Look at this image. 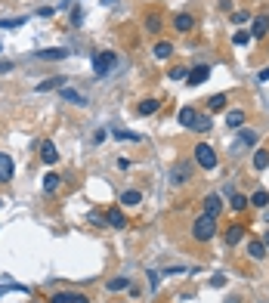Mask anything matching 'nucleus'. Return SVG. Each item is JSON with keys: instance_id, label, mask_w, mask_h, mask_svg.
Returning <instances> with one entry per match:
<instances>
[{"instance_id": "1", "label": "nucleus", "mask_w": 269, "mask_h": 303, "mask_svg": "<svg viewBox=\"0 0 269 303\" xmlns=\"http://www.w3.org/2000/svg\"><path fill=\"white\" fill-rule=\"evenodd\" d=\"M214 235H217V217L201 214L195 223H192V238H195V241H211Z\"/></svg>"}, {"instance_id": "2", "label": "nucleus", "mask_w": 269, "mask_h": 303, "mask_svg": "<svg viewBox=\"0 0 269 303\" xmlns=\"http://www.w3.org/2000/svg\"><path fill=\"white\" fill-rule=\"evenodd\" d=\"M114 68H118V53L105 50V53H96V56H93V71L99 74V78H105V74H111Z\"/></svg>"}, {"instance_id": "3", "label": "nucleus", "mask_w": 269, "mask_h": 303, "mask_svg": "<svg viewBox=\"0 0 269 303\" xmlns=\"http://www.w3.org/2000/svg\"><path fill=\"white\" fill-rule=\"evenodd\" d=\"M195 161H198L201 170H214L217 167V152L207 142H201V145H195Z\"/></svg>"}, {"instance_id": "4", "label": "nucleus", "mask_w": 269, "mask_h": 303, "mask_svg": "<svg viewBox=\"0 0 269 303\" xmlns=\"http://www.w3.org/2000/svg\"><path fill=\"white\" fill-rule=\"evenodd\" d=\"M245 235H248V226H245V223H229L226 232H223V241H226L229 248H235V245H242Z\"/></svg>"}, {"instance_id": "5", "label": "nucleus", "mask_w": 269, "mask_h": 303, "mask_svg": "<svg viewBox=\"0 0 269 303\" xmlns=\"http://www.w3.org/2000/svg\"><path fill=\"white\" fill-rule=\"evenodd\" d=\"M50 303H90V297L81 291H56L50 294Z\"/></svg>"}, {"instance_id": "6", "label": "nucleus", "mask_w": 269, "mask_h": 303, "mask_svg": "<svg viewBox=\"0 0 269 303\" xmlns=\"http://www.w3.org/2000/svg\"><path fill=\"white\" fill-rule=\"evenodd\" d=\"M254 142H257V130H242L238 139L232 142V148H229V152H232V155H242V148H251Z\"/></svg>"}, {"instance_id": "7", "label": "nucleus", "mask_w": 269, "mask_h": 303, "mask_svg": "<svg viewBox=\"0 0 269 303\" xmlns=\"http://www.w3.org/2000/svg\"><path fill=\"white\" fill-rule=\"evenodd\" d=\"M105 223L111 226V229H124V226H127L124 207H108V210H105Z\"/></svg>"}, {"instance_id": "8", "label": "nucleus", "mask_w": 269, "mask_h": 303, "mask_svg": "<svg viewBox=\"0 0 269 303\" xmlns=\"http://www.w3.org/2000/svg\"><path fill=\"white\" fill-rule=\"evenodd\" d=\"M204 214L207 217H220L223 214V195H217V192L204 195Z\"/></svg>"}, {"instance_id": "9", "label": "nucleus", "mask_w": 269, "mask_h": 303, "mask_svg": "<svg viewBox=\"0 0 269 303\" xmlns=\"http://www.w3.org/2000/svg\"><path fill=\"white\" fill-rule=\"evenodd\" d=\"M207 78H211V68H207V65H198V68H192V71H189L186 84H189V87H198V84H204Z\"/></svg>"}, {"instance_id": "10", "label": "nucleus", "mask_w": 269, "mask_h": 303, "mask_svg": "<svg viewBox=\"0 0 269 303\" xmlns=\"http://www.w3.org/2000/svg\"><path fill=\"white\" fill-rule=\"evenodd\" d=\"M173 28H176L180 34H189L192 28H195V16H192V13H180V16H173Z\"/></svg>"}, {"instance_id": "11", "label": "nucleus", "mask_w": 269, "mask_h": 303, "mask_svg": "<svg viewBox=\"0 0 269 303\" xmlns=\"http://www.w3.org/2000/svg\"><path fill=\"white\" fill-rule=\"evenodd\" d=\"M41 161H44V164H56V161H59V148H56L50 139L41 142Z\"/></svg>"}, {"instance_id": "12", "label": "nucleus", "mask_w": 269, "mask_h": 303, "mask_svg": "<svg viewBox=\"0 0 269 303\" xmlns=\"http://www.w3.org/2000/svg\"><path fill=\"white\" fill-rule=\"evenodd\" d=\"M13 179V158L7 152H0V183H10Z\"/></svg>"}, {"instance_id": "13", "label": "nucleus", "mask_w": 269, "mask_h": 303, "mask_svg": "<svg viewBox=\"0 0 269 303\" xmlns=\"http://www.w3.org/2000/svg\"><path fill=\"white\" fill-rule=\"evenodd\" d=\"M245 121H248V115H245L242 108H232V111L226 115V127H232V130H242V124H245Z\"/></svg>"}, {"instance_id": "14", "label": "nucleus", "mask_w": 269, "mask_h": 303, "mask_svg": "<svg viewBox=\"0 0 269 303\" xmlns=\"http://www.w3.org/2000/svg\"><path fill=\"white\" fill-rule=\"evenodd\" d=\"M62 87H65V78H62V74H56V78L37 84V93H50V90H62Z\"/></svg>"}, {"instance_id": "15", "label": "nucleus", "mask_w": 269, "mask_h": 303, "mask_svg": "<svg viewBox=\"0 0 269 303\" xmlns=\"http://www.w3.org/2000/svg\"><path fill=\"white\" fill-rule=\"evenodd\" d=\"M266 34H269V16H257L254 28H251V37H266Z\"/></svg>"}, {"instance_id": "16", "label": "nucleus", "mask_w": 269, "mask_h": 303, "mask_svg": "<svg viewBox=\"0 0 269 303\" xmlns=\"http://www.w3.org/2000/svg\"><path fill=\"white\" fill-rule=\"evenodd\" d=\"M248 257H251V260H263V257H266V245H263L260 238H251V241H248Z\"/></svg>"}, {"instance_id": "17", "label": "nucleus", "mask_w": 269, "mask_h": 303, "mask_svg": "<svg viewBox=\"0 0 269 303\" xmlns=\"http://www.w3.org/2000/svg\"><path fill=\"white\" fill-rule=\"evenodd\" d=\"M161 25H164L161 13H148V16H145V31H148V34H158V31H161Z\"/></svg>"}, {"instance_id": "18", "label": "nucleus", "mask_w": 269, "mask_h": 303, "mask_svg": "<svg viewBox=\"0 0 269 303\" xmlns=\"http://www.w3.org/2000/svg\"><path fill=\"white\" fill-rule=\"evenodd\" d=\"M37 56H41V59H47V62H59V59H65V56H68V50H62V47H53V50H41Z\"/></svg>"}, {"instance_id": "19", "label": "nucleus", "mask_w": 269, "mask_h": 303, "mask_svg": "<svg viewBox=\"0 0 269 303\" xmlns=\"http://www.w3.org/2000/svg\"><path fill=\"white\" fill-rule=\"evenodd\" d=\"M226 102H229V96H226V93H214V96L207 99V111H223V108H226Z\"/></svg>"}, {"instance_id": "20", "label": "nucleus", "mask_w": 269, "mask_h": 303, "mask_svg": "<svg viewBox=\"0 0 269 303\" xmlns=\"http://www.w3.org/2000/svg\"><path fill=\"white\" fill-rule=\"evenodd\" d=\"M195 118H198V111L192 108V105H186V108L180 111V124H183V127H189V130H192V124H195Z\"/></svg>"}, {"instance_id": "21", "label": "nucleus", "mask_w": 269, "mask_h": 303, "mask_svg": "<svg viewBox=\"0 0 269 303\" xmlns=\"http://www.w3.org/2000/svg\"><path fill=\"white\" fill-rule=\"evenodd\" d=\"M269 167V148H257L254 152V170H266Z\"/></svg>"}, {"instance_id": "22", "label": "nucleus", "mask_w": 269, "mask_h": 303, "mask_svg": "<svg viewBox=\"0 0 269 303\" xmlns=\"http://www.w3.org/2000/svg\"><path fill=\"white\" fill-rule=\"evenodd\" d=\"M158 108H161V102H158V99H142V102L136 105V111H139V115H155Z\"/></svg>"}, {"instance_id": "23", "label": "nucleus", "mask_w": 269, "mask_h": 303, "mask_svg": "<svg viewBox=\"0 0 269 303\" xmlns=\"http://www.w3.org/2000/svg\"><path fill=\"white\" fill-rule=\"evenodd\" d=\"M139 201H142V192H136V189H127V192L121 195V204L124 207H136Z\"/></svg>"}, {"instance_id": "24", "label": "nucleus", "mask_w": 269, "mask_h": 303, "mask_svg": "<svg viewBox=\"0 0 269 303\" xmlns=\"http://www.w3.org/2000/svg\"><path fill=\"white\" fill-rule=\"evenodd\" d=\"M152 53H155V59H170V56H173V44H167V41H158Z\"/></svg>"}, {"instance_id": "25", "label": "nucleus", "mask_w": 269, "mask_h": 303, "mask_svg": "<svg viewBox=\"0 0 269 303\" xmlns=\"http://www.w3.org/2000/svg\"><path fill=\"white\" fill-rule=\"evenodd\" d=\"M105 288H108V291H127V288H130V279H127V276L108 279V282H105Z\"/></svg>"}, {"instance_id": "26", "label": "nucleus", "mask_w": 269, "mask_h": 303, "mask_svg": "<svg viewBox=\"0 0 269 303\" xmlns=\"http://www.w3.org/2000/svg\"><path fill=\"white\" fill-rule=\"evenodd\" d=\"M170 179H173V183H186V179H189V164L180 161V164L170 170Z\"/></svg>"}, {"instance_id": "27", "label": "nucleus", "mask_w": 269, "mask_h": 303, "mask_svg": "<svg viewBox=\"0 0 269 303\" xmlns=\"http://www.w3.org/2000/svg\"><path fill=\"white\" fill-rule=\"evenodd\" d=\"M248 201H251L254 207H266V204H269V192H266V189H257V192H254Z\"/></svg>"}, {"instance_id": "28", "label": "nucleus", "mask_w": 269, "mask_h": 303, "mask_svg": "<svg viewBox=\"0 0 269 303\" xmlns=\"http://www.w3.org/2000/svg\"><path fill=\"white\" fill-rule=\"evenodd\" d=\"M211 127H214V124H211V118H207V115H198V118H195V124H192V130H198V133H207Z\"/></svg>"}, {"instance_id": "29", "label": "nucleus", "mask_w": 269, "mask_h": 303, "mask_svg": "<svg viewBox=\"0 0 269 303\" xmlns=\"http://www.w3.org/2000/svg\"><path fill=\"white\" fill-rule=\"evenodd\" d=\"M59 183H62V179H59V173H47V176H44V189H47V192H56Z\"/></svg>"}, {"instance_id": "30", "label": "nucleus", "mask_w": 269, "mask_h": 303, "mask_svg": "<svg viewBox=\"0 0 269 303\" xmlns=\"http://www.w3.org/2000/svg\"><path fill=\"white\" fill-rule=\"evenodd\" d=\"M229 204H232V210H245L251 201H248V195H232V201H229Z\"/></svg>"}, {"instance_id": "31", "label": "nucleus", "mask_w": 269, "mask_h": 303, "mask_svg": "<svg viewBox=\"0 0 269 303\" xmlns=\"http://www.w3.org/2000/svg\"><path fill=\"white\" fill-rule=\"evenodd\" d=\"M248 41H251V31H235V34H232V44H235V47H245Z\"/></svg>"}, {"instance_id": "32", "label": "nucleus", "mask_w": 269, "mask_h": 303, "mask_svg": "<svg viewBox=\"0 0 269 303\" xmlns=\"http://www.w3.org/2000/svg\"><path fill=\"white\" fill-rule=\"evenodd\" d=\"M62 96H65L68 102H74V105H84V96H81L78 90H62Z\"/></svg>"}, {"instance_id": "33", "label": "nucleus", "mask_w": 269, "mask_h": 303, "mask_svg": "<svg viewBox=\"0 0 269 303\" xmlns=\"http://www.w3.org/2000/svg\"><path fill=\"white\" fill-rule=\"evenodd\" d=\"M19 25H25V16H16V19H4V22H0V28H19Z\"/></svg>"}, {"instance_id": "34", "label": "nucleus", "mask_w": 269, "mask_h": 303, "mask_svg": "<svg viewBox=\"0 0 269 303\" xmlns=\"http://www.w3.org/2000/svg\"><path fill=\"white\" fill-rule=\"evenodd\" d=\"M167 78H173V81H183V78H189V71L176 65V68H170V71H167Z\"/></svg>"}, {"instance_id": "35", "label": "nucleus", "mask_w": 269, "mask_h": 303, "mask_svg": "<svg viewBox=\"0 0 269 303\" xmlns=\"http://www.w3.org/2000/svg\"><path fill=\"white\" fill-rule=\"evenodd\" d=\"M111 136L114 139H139L136 133H127V130H111Z\"/></svg>"}, {"instance_id": "36", "label": "nucleus", "mask_w": 269, "mask_h": 303, "mask_svg": "<svg viewBox=\"0 0 269 303\" xmlns=\"http://www.w3.org/2000/svg\"><path fill=\"white\" fill-rule=\"evenodd\" d=\"M248 19H251V16H248L245 10H242V13H232V22H235V25H245Z\"/></svg>"}, {"instance_id": "37", "label": "nucleus", "mask_w": 269, "mask_h": 303, "mask_svg": "<svg viewBox=\"0 0 269 303\" xmlns=\"http://www.w3.org/2000/svg\"><path fill=\"white\" fill-rule=\"evenodd\" d=\"M223 285H226V276H223V272H220V276H214V279H211V288H223Z\"/></svg>"}, {"instance_id": "38", "label": "nucleus", "mask_w": 269, "mask_h": 303, "mask_svg": "<svg viewBox=\"0 0 269 303\" xmlns=\"http://www.w3.org/2000/svg\"><path fill=\"white\" fill-rule=\"evenodd\" d=\"M53 13H56V10H53V7H41V10H37V16H44V19H50V16H53Z\"/></svg>"}, {"instance_id": "39", "label": "nucleus", "mask_w": 269, "mask_h": 303, "mask_svg": "<svg viewBox=\"0 0 269 303\" xmlns=\"http://www.w3.org/2000/svg\"><path fill=\"white\" fill-rule=\"evenodd\" d=\"M220 10L223 13H232V0H220Z\"/></svg>"}, {"instance_id": "40", "label": "nucleus", "mask_w": 269, "mask_h": 303, "mask_svg": "<svg viewBox=\"0 0 269 303\" xmlns=\"http://www.w3.org/2000/svg\"><path fill=\"white\" fill-rule=\"evenodd\" d=\"M13 71V62H0V74H10Z\"/></svg>"}, {"instance_id": "41", "label": "nucleus", "mask_w": 269, "mask_h": 303, "mask_svg": "<svg viewBox=\"0 0 269 303\" xmlns=\"http://www.w3.org/2000/svg\"><path fill=\"white\" fill-rule=\"evenodd\" d=\"M260 81H269V68H263V71H260Z\"/></svg>"}, {"instance_id": "42", "label": "nucleus", "mask_w": 269, "mask_h": 303, "mask_svg": "<svg viewBox=\"0 0 269 303\" xmlns=\"http://www.w3.org/2000/svg\"><path fill=\"white\" fill-rule=\"evenodd\" d=\"M263 245H266V248H269V229H266V235H263Z\"/></svg>"}]
</instances>
